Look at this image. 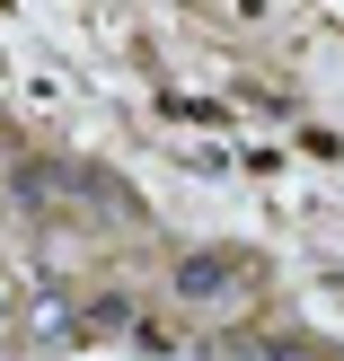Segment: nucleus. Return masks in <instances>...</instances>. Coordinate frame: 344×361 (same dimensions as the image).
Masks as SVG:
<instances>
[{"mask_svg": "<svg viewBox=\"0 0 344 361\" xmlns=\"http://www.w3.org/2000/svg\"><path fill=\"white\" fill-rule=\"evenodd\" d=\"M256 282V256H239V247H212V256H186L177 264V300H230Z\"/></svg>", "mask_w": 344, "mask_h": 361, "instance_id": "obj_1", "label": "nucleus"}]
</instances>
